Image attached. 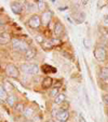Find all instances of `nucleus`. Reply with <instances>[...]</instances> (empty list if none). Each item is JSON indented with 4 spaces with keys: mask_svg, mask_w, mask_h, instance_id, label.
Listing matches in <instances>:
<instances>
[{
    "mask_svg": "<svg viewBox=\"0 0 108 122\" xmlns=\"http://www.w3.org/2000/svg\"><path fill=\"white\" fill-rule=\"evenodd\" d=\"M12 43V49L14 51H19V52H26V51L29 49L28 44L25 41L19 39V38H13L11 41Z\"/></svg>",
    "mask_w": 108,
    "mask_h": 122,
    "instance_id": "nucleus-1",
    "label": "nucleus"
},
{
    "mask_svg": "<svg viewBox=\"0 0 108 122\" xmlns=\"http://www.w3.org/2000/svg\"><path fill=\"white\" fill-rule=\"evenodd\" d=\"M21 70L27 75H37L40 68L36 64H23L21 67Z\"/></svg>",
    "mask_w": 108,
    "mask_h": 122,
    "instance_id": "nucleus-2",
    "label": "nucleus"
},
{
    "mask_svg": "<svg viewBox=\"0 0 108 122\" xmlns=\"http://www.w3.org/2000/svg\"><path fill=\"white\" fill-rule=\"evenodd\" d=\"M41 24H42L41 16L37 15V14L31 15L29 17V20H28V22H27V25L29 26L30 28H32V29H37V28H39L40 26H41Z\"/></svg>",
    "mask_w": 108,
    "mask_h": 122,
    "instance_id": "nucleus-3",
    "label": "nucleus"
},
{
    "mask_svg": "<svg viewBox=\"0 0 108 122\" xmlns=\"http://www.w3.org/2000/svg\"><path fill=\"white\" fill-rule=\"evenodd\" d=\"M5 74H7L8 77L14 78V79L19 78V76H20L19 69H17V67L13 64H8L7 66H5Z\"/></svg>",
    "mask_w": 108,
    "mask_h": 122,
    "instance_id": "nucleus-4",
    "label": "nucleus"
},
{
    "mask_svg": "<svg viewBox=\"0 0 108 122\" xmlns=\"http://www.w3.org/2000/svg\"><path fill=\"white\" fill-rule=\"evenodd\" d=\"M10 7H11V10L13 11V13L15 14H21L24 10V5L21 1H12L10 3Z\"/></svg>",
    "mask_w": 108,
    "mask_h": 122,
    "instance_id": "nucleus-5",
    "label": "nucleus"
},
{
    "mask_svg": "<svg viewBox=\"0 0 108 122\" xmlns=\"http://www.w3.org/2000/svg\"><path fill=\"white\" fill-rule=\"evenodd\" d=\"M94 56L98 62H103L106 60V51L103 48H95L94 50Z\"/></svg>",
    "mask_w": 108,
    "mask_h": 122,
    "instance_id": "nucleus-6",
    "label": "nucleus"
},
{
    "mask_svg": "<svg viewBox=\"0 0 108 122\" xmlns=\"http://www.w3.org/2000/svg\"><path fill=\"white\" fill-rule=\"evenodd\" d=\"M51 20H52V12L46 10V12L41 14V22H42V25L44 26H48L50 24Z\"/></svg>",
    "mask_w": 108,
    "mask_h": 122,
    "instance_id": "nucleus-7",
    "label": "nucleus"
},
{
    "mask_svg": "<svg viewBox=\"0 0 108 122\" xmlns=\"http://www.w3.org/2000/svg\"><path fill=\"white\" fill-rule=\"evenodd\" d=\"M56 119L61 122H66L69 119V112L68 110H61L58 111V113L56 115Z\"/></svg>",
    "mask_w": 108,
    "mask_h": 122,
    "instance_id": "nucleus-8",
    "label": "nucleus"
},
{
    "mask_svg": "<svg viewBox=\"0 0 108 122\" xmlns=\"http://www.w3.org/2000/svg\"><path fill=\"white\" fill-rule=\"evenodd\" d=\"M53 31H54V34H55L56 38H58L60 36H62V35L64 34V26L62 25V23H61V22H57V23L55 24Z\"/></svg>",
    "mask_w": 108,
    "mask_h": 122,
    "instance_id": "nucleus-9",
    "label": "nucleus"
},
{
    "mask_svg": "<svg viewBox=\"0 0 108 122\" xmlns=\"http://www.w3.org/2000/svg\"><path fill=\"white\" fill-rule=\"evenodd\" d=\"M36 54H37V50L35 48H32V46H30V48L25 52V58L27 61L32 60V58L36 57Z\"/></svg>",
    "mask_w": 108,
    "mask_h": 122,
    "instance_id": "nucleus-10",
    "label": "nucleus"
},
{
    "mask_svg": "<svg viewBox=\"0 0 108 122\" xmlns=\"http://www.w3.org/2000/svg\"><path fill=\"white\" fill-rule=\"evenodd\" d=\"M9 41H12L11 37H10V35L8 34V32L1 31V34H0V43H1V46L7 44Z\"/></svg>",
    "mask_w": 108,
    "mask_h": 122,
    "instance_id": "nucleus-11",
    "label": "nucleus"
},
{
    "mask_svg": "<svg viewBox=\"0 0 108 122\" xmlns=\"http://www.w3.org/2000/svg\"><path fill=\"white\" fill-rule=\"evenodd\" d=\"M23 113H24V116H25L26 118H32L34 117V115H35V110H34V108H32L31 106H27V107H25V109H24V111H23Z\"/></svg>",
    "mask_w": 108,
    "mask_h": 122,
    "instance_id": "nucleus-12",
    "label": "nucleus"
},
{
    "mask_svg": "<svg viewBox=\"0 0 108 122\" xmlns=\"http://www.w3.org/2000/svg\"><path fill=\"white\" fill-rule=\"evenodd\" d=\"M52 84H53V80L50 77H46V78L42 80V83H41L43 89H50L51 86H52Z\"/></svg>",
    "mask_w": 108,
    "mask_h": 122,
    "instance_id": "nucleus-13",
    "label": "nucleus"
},
{
    "mask_svg": "<svg viewBox=\"0 0 108 122\" xmlns=\"http://www.w3.org/2000/svg\"><path fill=\"white\" fill-rule=\"evenodd\" d=\"M72 16H74V19L77 21V23H82L85 20V14L82 13V12H76V13H74Z\"/></svg>",
    "mask_w": 108,
    "mask_h": 122,
    "instance_id": "nucleus-14",
    "label": "nucleus"
},
{
    "mask_svg": "<svg viewBox=\"0 0 108 122\" xmlns=\"http://www.w3.org/2000/svg\"><path fill=\"white\" fill-rule=\"evenodd\" d=\"M5 86H3V84L1 83V85H0V98H1V101H5L7 102V99H8V94H7V91L5 90Z\"/></svg>",
    "mask_w": 108,
    "mask_h": 122,
    "instance_id": "nucleus-15",
    "label": "nucleus"
},
{
    "mask_svg": "<svg viewBox=\"0 0 108 122\" xmlns=\"http://www.w3.org/2000/svg\"><path fill=\"white\" fill-rule=\"evenodd\" d=\"M101 78L105 81H108V67H103L101 68V74H99Z\"/></svg>",
    "mask_w": 108,
    "mask_h": 122,
    "instance_id": "nucleus-16",
    "label": "nucleus"
},
{
    "mask_svg": "<svg viewBox=\"0 0 108 122\" xmlns=\"http://www.w3.org/2000/svg\"><path fill=\"white\" fill-rule=\"evenodd\" d=\"M7 104L11 107H13V106L15 107V105H16V96L15 95H10L7 99Z\"/></svg>",
    "mask_w": 108,
    "mask_h": 122,
    "instance_id": "nucleus-17",
    "label": "nucleus"
},
{
    "mask_svg": "<svg viewBox=\"0 0 108 122\" xmlns=\"http://www.w3.org/2000/svg\"><path fill=\"white\" fill-rule=\"evenodd\" d=\"M65 99H66V96H65V94H58L57 96L54 98V103L55 104H63L65 102Z\"/></svg>",
    "mask_w": 108,
    "mask_h": 122,
    "instance_id": "nucleus-18",
    "label": "nucleus"
},
{
    "mask_svg": "<svg viewBox=\"0 0 108 122\" xmlns=\"http://www.w3.org/2000/svg\"><path fill=\"white\" fill-rule=\"evenodd\" d=\"M25 7H26V10H28V11H36L37 10V5H35V3L32 2H29V1H25Z\"/></svg>",
    "mask_w": 108,
    "mask_h": 122,
    "instance_id": "nucleus-19",
    "label": "nucleus"
},
{
    "mask_svg": "<svg viewBox=\"0 0 108 122\" xmlns=\"http://www.w3.org/2000/svg\"><path fill=\"white\" fill-rule=\"evenodd\" d=\"M37 7H38V9H39V11H42V13L46 11V1H42V0L37 1Z\"/></svg>",
    "mask_w": 108,
    "mask_h": 122,
    "instance_id": "nucleus-20",
    "label": "nucleus"
},
{
    "mask_svg": "<svg viewBox=\"0 0 108 122\" xmlns=\"http://www.w3.org/2000/svg\"><path fill=\"white\" fill-rule=\"evenodd\" d=\"M50 42L52 43L53 46H60L62 42H61V40L58 39V38H52V39H50Z\"/></svg>",
    "mask_w": 108,
    "mask_h": 122,
    "instance_id": "nucleus-21",
    "label": "nucleus"
},
{
    "mask_svg": "<svg viewBox=\"0 0 108 122\" xmlns=\"http://www.w3.org/2000/svg\"><path fill=\"white\" fill-rule=\"evenodd\" d=\"M58 90H60V89H56V88L52 89V91L50 92V96L53 97V98H55V97L57 96L58 94H60V93H58Z\"/></svg>",
    "mask_w": 108,
    "mask_h": 122,
    "instance_id": "nucleus-22",
    "label": "nucleus"
},
{
    "mask_svg": "<svg viewBox=\"0 0 108 122\" xmlns=\"http://www.w3.org/2000/svg\"><path fill=\"white\" fill-rule=\"evenodd\" d=\"M42 44H43V48L46 49H46H48V50H51V49L53 48V46H52V43L50 42V40H49V41H46V42H43Z\"/></svg>",
    "mask_w": 108,
    "mask_h": 122,
    "instance_id": "nucleus-23",
    "label": "nucleus"
},
{
    "mask_svg": "<svg viewBox=\"0 0 108 122\" xmlns=\"http://www.w3.org/2000/svg\"><path fill=\"white\" fill-rule=\"evenodd\" d=\"M15 109L19 112H22V111H24V109H25V107H24L23 104H16V106H15Z\"/></svg>",
    "mask_w": 108,
    "mask_h": 122,
    "instance_id": "nucleus-24",
    "label": "nucleus"
},
{
    "mask_svg": "<svg viewBox=\"0 0 108 122\" xmlns=\"http://www.w3.org/2000/svg\"><path fill=\"white\" fill-rule=\"evenodd\" d=\"M36 41L37 42H39V43H43L44 42V39H43V36H42V35H37V36H36Z\"/></svg>",
    "mask_w": 108,
    "mask_h": 122,
    "instance_id": "nucleus-25",
    "label": "nucleus"
},
{
    "mask_svg": "<svg viewBox=\"0 0 108 122\" xmlns=\"http://www.w3.org/2000/svg\"><path fill=\"white\" fill-rule=\"evenodd\" d=\"M68 106H69V104L67 103H63L62 104V106H61V110H67V109H68Z\"/></svg>",
    "mask_w": 108,
    "mask_h": 122,
    "instance_id": "nucleus-26",
    "label": "nucleus"
},
{
    "mask_svg": "<svg viewBox=\"0 0 108 122\" xmlns=\"http://www.w3.org/2000/svg\"><path fill=\"white\" fill-rule=\"evenodd\" d=\"M82 41H83V43H84V46H85V48L89 49V48H90V42H89V40L85 39V38H84V39H83Z\"/></svg>",
    "mask_w": 108,
    "mask_h": 122,
    "instance_id": "nucleus-27",
    "label": "nucleus"
},
{
    "mask_svg": "<svg viewBox=\"0 0 108 122\" xmlns=\"http://www.w3.org/2000/svg\"><path fill=\"white\" fill-rule=\"evenodd\" d=\"M107 5V1H98V2H97L98 8H102V7H104V5Z\"/></svg>",
    "mask_w": 108,
    "mask_h": 122,
    "instance_id": "nucleus-28",
    "label": "nucleus"
},
{
    "mask_svg": "<svg viewBox=\"0 0 108 122\" xmlns=\"http://www.w3.org/2000/svg\"><path fill=\"white\" fill-rule=\"evenodd\" d=\"M103 101L106 105H108V94H104L103 95Z\"/></svg>",
    "mask_w": 108,
    "mask_h": 122,
    "instance_id": "nucleus-29",
    "label": "nucleus"
},
{
    "mask_svg": "<svg viewBox=\"0 0 108 122\" xmlns=\"http://www.w3.org/2000/svg\"><path fill=\"white\" fill-rule=\"evenodd\" d=\"M79 122H87V121H85V119H84V117H83L81 113L79 115Z\"/></svg>",
    "mask_w": 108,
    "mask_h": 122,
    "instance_id": "nucleus-30",
    "label": "nucleus"
},
{
    "mask_svg": "<svg viewBox=\"0 0 108 122\" xmlns=\"http://www.w3.org/2000/svg\"><path fill=\"white\" fill-rule=\"evenodd\" d=\"M48 122H56V121H54L53 119H50V120H48Z\"/></svg>",
    "mask_w": 108,
    "mask_h": 122,
    "instance_id": "nucleus-31",
    "label": "nucleus"
},
{
    "mask_svg": "<svg viewBox=\"0 0 108 122\" xmlns=\"http://www.w3.org/2000/svg\"><path fill=\"white\" fill-rule=\"evenodd\" d=\"M26 122H34V121H26Z\"/></svg>",
    "mask_w": 108,
    "mask_h": 122,
    "instance_id": "nucleus-32",
    "label": "nucleus"
}]
</instances>
